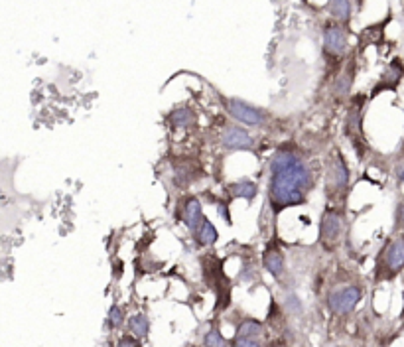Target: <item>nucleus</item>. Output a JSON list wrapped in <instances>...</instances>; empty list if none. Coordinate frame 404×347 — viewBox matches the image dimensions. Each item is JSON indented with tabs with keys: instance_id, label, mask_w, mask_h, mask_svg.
Listing matches in <instances>:
<instances>
[{
	"instance_id": "nucleus-1",
	"label": "nucleus",
	"mask_w": 404,
	"mask_h": 347,
	"mask_svg": "<svg viewBox=\"0 0 404 347\" xmlns=\"http://www.w3.org/2000/svg\"><path fill=\"white\" fill-rule=\"evenodd\" d=\"M322 180V160L296 139L278 142L266 160L264 203L278 223L288 209L304 207Z\"/></svg>"
},
{
	"instance_id": "nucleus-2",
	"label": "nucleus",
	"mask_w": 404,
	"mask_h": 347,
	"mask_svg": "<svg viewBox=\"0 0 404 347\" xmlns=\"http://www.w3.org/2000/svg\"><path fill=\"white\" fill-rule=\"evenodd\" d=\"M353 172L345 152L339 144H333L322 160V188L325 203L349 206V196L353 188Z\"/></svg>"
},
{
	"instance_id": "nucleus-3",
	"label": "nucleus",
	"mask_w": 404,
	"mask_h": 347,
	"mask_svg": "<svg viewBox=\"0 0 404 347\" xmlns=\"http://www.w3.org/2000/svg\"><path fill=\"white\" fill-rule=\"evenodd\" d=\"M164 176L168 186L178 193L191 191L198 183L207 180L206 162L198 150H182V152H170L164 156Z\"/></svg>"
},
{
	"instance_id": "nucleus-4",
	"label": "nucleus",
	"mask_w": 404,
	"mask_h": 347,
	"mask_svg": "<svg viewBox=\"0 0 404 347\" xmlns=\"http://www.w3.org/2000/svg\"><path fill=\"white\" fill-rule=\"evenodd\" d=\"M207 141L211 144V149L219 156H229V154H239L247 152L253 156L261 158L263 154V142L253 131H248L243 124L233 123L231 119L221 121L219 126H209L207 129Z\"/></svg>"
},
{
	"instance_id": "nucleus-5",
	"label": "nucleus",
	"mask_w": 404,
	"mask_h": 347,
	"mask_svg": "<svg viewBox=\"0 0 404 347\" xmlns=\"http://www.w3.org/2000/svg\"><path fill=\"white\" fill-rule=\"evenodd\" d=\"M225 115L231 119L233 123L247 126L248 131H264V133H286V129L281 126L282 119L273 115L268 109H263L241 99V97H219Z\"/></svg>"
},
{
	"instance_id": "nucleus-6",
	"label": "nucleus",
	"mask_w": 404,
	"mask_h": 347,
	"mask_svg": "<svg viewBox=\"0 0 404 347\" xmlns=\"http://www.w3.org/2000/svg\"><path fill=\"white\" fill-rule=\"evenodd\" d=\"M365 107H367V95L359 93L353 95L347 101L345 115H343V123H341V134L347 141V144L353 150L355 158L359 162H365L369 154H371V144L367 141L365 134Z\"/></svg>"
},
{
	"instance_id": "nucleus-7",
	"label": "nucleus",
	"mask_w": 404,
	"mask_h": 347,
	"mask_svg": "<svg viewBox=\"0 0 404 347\" xmlns=\"http://www.w3.org/2000/svg\"><path fill=\"white\" fill-rule=\"evenodd\" d=\"M347 231H349V206L325 203L318 219L315 245L322 248L325 255H333L343 245Z\"/></svg>"
},
{
	"instance_id": "nucleus-8",
	"label": "nucleus",
	"mask_w": 404,
	"mask_h": 347,
	"mask_svg": "<svg viewBox=\"0 0 404 347\" xmlns=\"http://www.w3.org/2000/svg\"><path fill=\"white\" fill-rule=\"evenodd\" d=\"M365 296V288L361 282L357 281H333L325 286L323 292V306L330 312L331 318H349L359 308Z\"/></svg>"
},
{
	"instance_id": "nucleus-9",
	"label": "nucleus",
	"mask_w": 404,
	"mask_h": 347,
	"mask_svg": "<svg viewBox=\"0 0 404 347\" xmlns=\"http://www.w3.org/2000/svg\"><path fill=\"white\" fill-rule=\"evenodd\" d=\"M404 271V231L393 233L379 253L375 256V268H373V282L383 284V282L395 281L398 274Z\"/></svg>"
},
{
	"instance_id": "nucleus-10",
	"label": "nucleus",
	"mask_w": 404,
	"mask_h": 347,
	"mask_svg": "<svg viewBox=\"0 0 404 347\" xmlns=\"http://www.w3.org/2000/svg\"><path fill=\"white\" fill-rule=\"evenodd\" d=\"M261 268H263L264 273L268 274L278 286H288V255H286V248H284V241L281 239L278 227L273 229L268 239H264L263 253H261Z\"/></svg>"
},
{
	"instance_id": "nucleus-11",
	"label": "nucleus",
	"mask_w": 404,
	"mask_h": 347,
	"mask_svg": "<svg viewBox=\"0 0 404 347\" xmlns=\"http://www.w3.org/2000/svg\"><path fill=\"white\" fill-rule=\"evenodd\" d=\"M201 268H203V281L207 282L209 288H213L217 304L215 310L223 312L231 306V290L233 281L225 273V265L219 256H215L213 253H209L201 258Z\"/></svg>"
},
{
	"instance_id": "nucleus-12",
	"label": "nucleus",
	"mask_w": 404,
	"mask_h": 347,
	"mask_svg": "<svg viewBox=\"0 0 404 347\" xmlns=\"http://www.w3.org/2000/svg\"><path fill=\"white\" fill-rule=\"evenodd\" d=\"M323 58L330 64V74H333L347 58L349 51V28L335 20H328L322 28Z\"/></svg>"
},
{
	"instance_id": "nucleus-13",
	"label": "nucleus",
	"mask_w": 404,
	"mask_h": 347,
	"mask_svg": "<svg viewBox=\"0 0 404 347\" xmlns=\"http://www.w3.org/2000/svg\"><path fill=\"white\" fill-rule=\"evenodd\" d=\"M203 215H206V206H203V201L199 198V193L183 191V193H178V196L173 198V221L178 225H182V227H186L188 233L196 229V225L203 219Z\"/></svg>"
},
{
	"instance_id": "nucleus-14",
	"label": "nucleus",
	"mask_w": 404,
	"mask_h": 347,
	"mask_svg": "<svg viewBox=\"0 0 404 347\" xmlns=\"http://www.w3.org/2000/svg\"><path fill=\"white\" fill-rule=\"evenodd\" d=\"M268 343V326L256 318L245 316L233 333L229 347H264Z\"/></svg>"
},
{
	"instance_id": "nucleus-15",
	"label": "nucleus",
	"mask_w": 404,
	"mask_h": 347,
	"mask_svg": "<svg viewBox=\"0 0 404 347\" xmlns=\"http://www.w3.org/2000/svg\"><path fill=\"white\" fill-rule=\"evenodd\" d=\"M164 129L170 134L176 133H186L193 134L199 131V113L198 109L190 105V103H182V105H176L170 109L162 119Z\"/></svg>"
},
{
	"instance_id": "nucleus-16",
	"label": "nucleus",
	"mask_w": 404,
	"mask_h": 347,
	"mask_svg": "<svg viewBox=\"0 0 404 347\" xmlns=\"http://www.w3.org/2000/svg\"><path fill=\"white\" fill-rule=\"evenodd\" d=\"M355 77H357V58L351 56L347 59L345 66L339 69L330 83V99L335 107H341V105H345L347 101L351 99Z\"/></svg>"
},
{
	"instance_id": "nucleus-17",
	"label": "nucleus",
	"mask_w": 404,
	"mask_h": 347,
	"mask_svg": "<svg viewBox=\"0 0 404 347\" xmlns=\"http://www.w3.org/2000/svg\"><path fill=\"white\" fill-rule=\"evenodd\" d=\"M221 188V193L229 201H237V199H243L247 201L248 206H253L258 196H261V183L256 182L255 178L251 176H241V178H235V180H225V182L219 186Z\"/></svg>"
},
{
	"instance_id": "nucleus-18",
	"label": "nucleus",
	"mask_w": 404,
	"mask_h": 347,
	"mask_svg": "<svg viewBox=\"0 0 404 347\" xmlns=\"http://www.w3.org/2000/svg\"><path fill=\"white\" fill-rule=\"evenodd\" d=\"M403 77H404V64L400 58H395L390 64L387 66V69L383 71V75L379 77V81L377 85L371 89V99L375 97H379L380 93L385 91H396L398 89V85L403 83Z\"/></svg>"
},
{
	"instance_id": "nucleus-19",
	"label": "nucleus",
	"mask_w": 404,
	"mask_h": 347,
	"mask_svg": "<svg viewBox=\"0 0 404 347\" xmlns=\"http://www.w3.org/2000/svg\"><path fill=\"white\" fill-rule=\"evenodd\" d=\"M199 198L203 201V206H211L215 209L217 217L221 219L223 223L233 225V203L229 199L223 196L221 191L217 193L215 190H203L199 193Z\"/></svg>"
},
{
	"instance_id": "nucleus-20",
	"label": "nucleus",
	"mask_w": 404,
	"mask_h": 347,
	"mask_svg": "<svg viewBox=\"0 0 404 347\" xmlns=\"http://www.w3.org/2000/svg\"><path fill=\"white\" fill-rule=\"evenodd\" d=\"M190 237L198 248H213L219 241V229L207 215H203V219L196 225V229L190 231Z\"/></svg>"
},
{
	"instance_id": "nucleus-21",
	"label": "nucleus",
	"mask_w": 404,
	"mask_h": 347,
	"mask_svg": "<svg viewBox=\"0 0 404 347\" xmlns=\"http://www.w3.org/2000/svg\"><path fill=\"white\" fill-rule=\"evenodd\" d=\"M261 274H263V268H261V263L255 256V251L253 247L245 248V256L241 261L239 266V274H237V282L241 284H258L261 282Z\"/></svg>"
},
{
	"instance_id": "nucleus-22",
	"label": "nucleus",
	"mask_w": 404,
	"mask_h": 347,
	"mask_svg": "<svg viewBox=\"0 0 404 347\" xmlns=\"http://www.w3.org/2000/svg\"><path fill=\"white\" fill-rule=\"evenodd\" d=\"M278 304H281L282 312L286 314L288 320H302L305 316L304 300H302V296H300L294 288L284 290Z\"/></svg>"
},
{
	"instance_id": "nucleus-23",
	"label": "nucleus",
	"mask_w": 404,
	"mask_h": 347,
	"mask_svg": "<svg viewBox=\"0 0 404 347\" xmlns=\"http://www.w3.org/2000/svg\"><path fill=\"white\" fill-rule=\"evenodd\" d=\"M124 328H126V333H131L132 338L144 341V339H148L152 323H150V318L144 312H134V314L126 318Z\"/></svg>"
},
{
	"instance_id": "nucleus-24",
	"label": "nucleus",
	"mask_w": 404,
	"mask_h": 347,
	"mask_svg": "<svg viewBox=\"0 0 404 347\" xmlns=\"http://www.w3.org/2000/svg\"><path fill=\"white\" fill-rule=\"evenodd\" d=\"M328 10H330L331 20L349 28L351 16H353V4L351 0H328Z\"/></svg>"
},
{
	"instance_id": "nucleus-25",
	"label": "nucleus",
	"mask_w": 404,
	"mask_h": 347,
	"mask_svg": "<svg viewBox=\"0 0 404 347\" xmlns=\"http://www.w3.org/2000/svg\"><path fill=\"white\" fill-rule=\"evenodd\" d=\"M124 322H126V312H124V308L121 304H113L108 308L107 320H105V328L108 331L123 330Z\"/></svg>"
},
{
	"instance_id": "nucleus-26",
	"label": "nucleus",
	"mask_w": 404,
	"mask_h": 347,
	"mask_svg": "<svg viewBox=\"0 0 404 347\" xmlns=\"http://www.w3.org/2000/svg\"><path fill=\"white\" fill-rule=\"evenodd\" d=\"M203 347H229V341L217 323H211L209 330L203 333Z\"/></svg>"
},
{
	"instance_id": "nucleus-27",
	"label": "nucleus",
	"mask_w": 404,
	"mask_h": 347,
	"mask_svg": "<svg viewBox=\"0 0 404 347\" xmlns=\"http://www.w3.org/2000/svg\"><path fill=\"white\" fill-rule=\"evenodd\" d=\"M404 231V196L396 199L395 213H393V233Z\"/></svg>"
},
{
	"instance_id": "nucleus-28",
	"label": "nucleus",
	"mask_w": 404,
	"mask_h": 347,
	"mask_svg": "<svg viewBox=\"0 0 404 347\" xmlns=\"http://www.w3.org/2000/svg\"><path fill=\"white\" fill-rule=\"evenodd\" d=\"M115 347H144V346H142L141 339L132 338L131 333H123V336L116 338Z\"/></svg>"
},
{
	"instance_id": "nucleus-29",
	"label": "nucleus",
	"mask_w": 404,
	"mask_h": 347,
	"mask_svg": "<svg viewBox=\"0 0 404 347\" xmlns=\"http://www.w3.org/2000/svg\"><path fill=\"white\" fill-rule=\"evenodd\" d=\"M393 176H395V182L398 188L404 186V154L398 156V160H396L395 168H393Z\"/></svg>"
},
{
	"instance_id": "nucleus-30",
	"label": "nucleus",
	"mask_w": 404,
	"mask_h": 347,
	"mask_svg": "<svg viewBox=\"0 0 404 347\" xmlns=\"http://www.w3.org/2000/svg\"><path fill=\"white\" fill-rule=\"evenodd\" d=\"M264 347H294L290 341H286L284 338H274V339H271L268 343Z\"/></svg>"
},
{
	"instance_id": "nucleus-31",
	"label": "nucleus",
	"mask_w": 404,
	"mask_h": 347,
	"mask_svg": "<svg viewBox=\"0 0 404 347\" xmlns=\"http://www.w3.org/2000/svg\"><path fill=\"white\" fill-rule=\"evenodd\" d=\"M180 347H191V343H183V346H180Z\"/></svg>"
}]
</instances>
